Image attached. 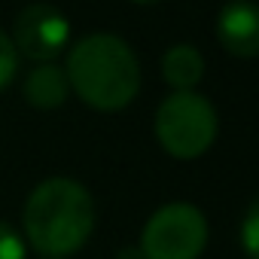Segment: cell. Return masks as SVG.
Here are the masks:
<instances>
[{"instance_id":"6da1fadb","label":"cell","mask_w":259,"mask_h":259,"mask_svg":"<svg viewBox=\"0 0 259 259\" xmlns=\"http://www.w3.org/2000/svg\"><path fill=\"white\" fill-rule=\"evenodd\" d=\"M70 92L92 110L116 113L138 98L141 64L135 49L116 34H89L73 43L64 64Z\"/></svg>"},{"instance_id":"7a4b0ae2","label":"cell","mask_w":259,"mask_h":259,"mask_svg":"<svg viewBox=\"0 0 259 259\" xmlns=\"http://www.w3.org/2000/svg\"><path fill=\"white\" fill-rule=\"evenodd\" d=\"M22 220L28 244L37 253L49 259H64L82 250L92 238L95 201L79 180L49 177L28 195Z\"/></svg>"},{"instance_id":"3957f363","label":"cell","mask_w":259,"mask_h":259,"mask_svg":"<svg viewBox=\"0 0 259 259\" xmlns=\"http://www.w3.org/2000/svg\"><path fill=\"white\" fill-rule=\"evenodd\" d=\"M156 138L180 162L198 159L217 138V110L198 92H174L156 110Z\"/></svg>"},{"instance_id":"277c9868","label":"cell","mask_w":259,"mask_h":259,"mask_svg":"<svg viewBox=\"0 0 259 259\" xmlns=\"http://www.w3.org/2000/svg\"><path fill=\"white\" fill-rule=\"evenodd\" d=\"M207 244V220L195 204H162L141 232L144 259H198Z\"/></svg>"},{"instance_id":"5b68a950","label":"cell","mask_w":259,"mask_h":259,"mask_svg":"<svg viewBox=\"0 0 259 259\" xmlns=\"http://www.w3.org/2000/svg\"><path fill=\"white\" fill-rule=\"evenodd\" d=\"M10 40L19 55L31 58L37 64H46L64 52V46L70 40V22L52 4H31L13 19Z\"/></svg>"},{"instance_id":"8992f818","label":"cell","mask_w":259,"mask_h":259,"mask_svg":"<svg viewBox=\"0 0 259 259\" xmlns=\"http://www.w3.org/2000/svg\"><path fill=\"white\" fill-rule=\"evenodd\" d=\"M217 40L235 58H259V4L232 0L217 16Z\"/></svg>"},{"instance_id":"52a82bcc","label":"cell","mask_w":259,"mask_h":259,"mask_svg":"<svg viewBox=\"0 0 259 259\" xmlns=\"http://www.w3.org/2000/svg\"><path fill=\"white\" fill-rule=\"evenodd\" d=\"M67 95H70L67 73H64V67H58L52 61L37 64L25 79V98L37 110H55L67 101Z\"/></svg>"},{"instance_id":"ba28073f","label":"cell","mask_w":259,"mask_h":259,"mask_svg":"<svg viewBox=\"0 0 259 259\" xmlns=\"http://www.w3.org/2000/svg\"><path fill=\"white\" fill-rule=\"evenodd\" d=\"M162 76L174 92H192L204 76V58L195 46H171L162 55Z\"/></svg>"},{"instance_id":"9c48e42d","label":"cell","mask_w":259,"mask_h":259,"mask_svg":"<svg viewBox=\"0 0 259 259\" xmlns=\"http://www.w3.org/2000/svg\"><path fill=\"white\" fill-rule=\"evenodd\" d=\"M241 247L250 259H259V198L250 201L241 220Z\"/></svg>"},{"instance_id":"30bf717a","label":"cell","mask_w":259,"mask_h":259,"mask_svg":"<svg viewBox=\"0 0 259 259\" xmlns=\"http://www.w3.org/2000/svg\"><path fill=\"white\" fill-rule=\"evenodd\" d=\"M28 256V241L22 238V232L7 223V220H0V259H25Z\"/></svg>"},{"instance_id":"8fae6325","label":"cell","mask_w":259,"mask_h":259,"mask_svg":"<svg viewBox=\"0 0 259 259\" xmlns=\"http://www.w3.org/2000/svg\"><path fill=\"white\" fill-rule=\"evenodd\" d=\"M19 73V52L10 40V34L0 31V92H7Z\"/></svg>"},{"instance_id":"7c38bea8","label":"cell","mask_w":259,"mask_h":259,"mask_svg":"<svg viewBox=\"0 0 259 259\" xmlns=\"http://www.w3.org/2000/svg\"><path fill=\"white\" fill-rule=\"evenodd\" d=\"M132 4H141V7H153V4H159V0H132Z\"/></svg>"}]
</instances>
